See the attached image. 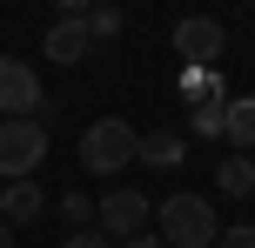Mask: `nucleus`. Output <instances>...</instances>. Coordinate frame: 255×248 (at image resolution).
<instances>
[{"label":"nucleus","instance_id":"1","mask_svg":"<svg viewBox=\"0 0 255 248\" xmlns=\"http://www.w3.org/2000/svg\"><path fill=\"white\" fill-rule=\"evenodd\" d=\"M154 215H161L154 235H161L168 248H208L215 242V201L208 195H168Z\"/></svg>","mask_w":255,"mask_h":248},{"label":"nucleus","instance_id":"2","mask_svg":"<svg viewBox=\"0 0 255 248\" xmlns=\"http://www.w3.org/2000/svg\"><path fill=\"white\" fill-rule=\"evenodd\" d=\"M134 155H141V134L128 121H94L81 134V168L88 174H121V168H134Z\"/></svg>","mask_w":255,"mask_h":248},{"label":"nucleus","instance_id":"3","mask_svg":"<svg viewBox=\"0 0 255 248\" xmlns=\"http://www.w3.org/2000/svg\"><path fill=\"white\" fill-rule=\"evenodd\" d=\"M47 161V121H0V174L7 181H34V168Z\"/></svg>","mask_w":255,"mask_h":248},{"label":"nucleus","instance_id":"4","mask_svg":"<svg viewBox=\"0 0 255 248\" xmlns=\"http://www.w3.org/2000/svg\"><path fill=\"white\" fill-rule=\"evenodd\" d=\"M148 215H154V201L141 195V188H115L108 201H94V222H101V235L108 242H134V235H148Z\"/></svg>","mask_w":255,"mask_h":248},{"label":"nucleus","instance_id":"5","mask_svg":"<svg viewBox=\"0 0 255 248\" xmlns=\"http://www.w3.org/2000/svg\"><path fill=\"white\" fill-rule=\"evenodd\" d=\"M40 114V74L27 61H0V121H34Z\"/></svg>","mask_w":255,"mask_h":248},{"label":"nucleus","instance_id":"6","mask_svg":"<svg viewBox=\"0 0 255 248\" xmlns=\"http://www.w3.org/2000/svg\"><path fill=\"white\" fill-rule=\"evenodd\" d=\"M222 47H229V34H222V20H208V13H188V20L175 27V54H181V67H215Z\"/></svg>","mask_w":255,"mask_h":248},{"label":"nucleus","instance_id":"7","mask_svg":"<svg viewBox=\"0 0 255 248\" xmlns=\"http://www.w3.org/2000/svg\"><path fill=\"white\" fill-rule=\"evenodd\" d=\"M94 54V34H88V13H61V20L47 27V61L54 67H81Z\"/></svg>","mask_w":255,"mask_h":248},{"label":"nucleus","instance_id":"8","mask_svg":"<svg viewBox=\"0 0 255 248\" xmlns=\"http://www.w3.org/2000/svg\"><path fill=\"white\" fill-rule=\"evenodd\" d=\"M40 208H47L40 181H7V188H0V228H27V222H40Z\"/></svg>","mask_w":255,"mask_h":248},{"label":"nucleus","instance_id":"9","mask_svg":"<svg viewBox=\"0 0 255 248\" xmlns=\"http://www.w3.org/2000/svg\"><path fill=\"white\" fill-rule=\"evenodd\" d=\"M215 188H222L229 201L255 195V155H222V161H215Z\"/></svg>","mask_w":255,"mask_h":248},{"label":"nucleus","instance_id":"10","mask_svg":"<svg viewBox=\"0 0 255 248\" xmlns=\"http://www.w3.org/2000/svg\"><path fill=\"white\" fill-rule=\"evenodd\" d=\"M222 121H229V87L188 107V134H202V141H222Z\"/></svg>","mask_w":255,"mask_h":248},{"label":"nucleus","instance_id":"11","mask_svg":"<svg viewBox=\"0 0 255 248\" xmlns=\"http://www.w3.org/2000/svg\"><path fill=\"white\" fill-rule=\"evenodd\" d=\"M134 161H148V168H181V134H175V128L141 134V155H134Z\"/></svg>","mask_w":255,"mask_h":248},{"label":"nucleus","instance_id":"12","mask_svg":"<svg viewBox=\"0 0 255 248\" xmlns=\"http://www.w3.org/2000/svg\"><path fill=\"white\" fill-rule=\"evenodd\" d=\"M222 141H235V155H255V101H229Z\"/></svg>","mask_w":255,"mask_h":248},{"label":"nucleus","instance_id":"13","mask_svg":"<svg viewBox=\"0 0 255 248\" xmlns=\"http://www.w3.org/2000/svg\"><path fill=\"white\" fill-rule=\"evenodd\" d=\"M61 222L74 228V235H81V228H94V201H88V195H61Z\"/></svg>","mask_w":255,"mask_h":248},{"label":"nucleus","instance_id":"14","mask_svg":"<svg viewBox=\"0 0 255 248\" xmlns=\"http://www.w3.org/2000/svg\"><path fill=\"white\" fill-rule=\"evenodd\" d=\"M88 34L94 40H115L121 34V7H88Z\"/></svg>","mask_w":255,"mask_h":248},{"label":"nucleus","instance_id":"15","mask_svg":"<svg viewBox=\"0 0 255 248\" xmlns=\"http://www.w3.org/2000/svg\"><path fill=\"white\" fill-rule=\"evenodd\" d=\"M215 248H255V228H249V222H242V228H222Z\"/></svg>","mask_w":255,"mask_h":248},{"label":"nucleus","instance_id":"16","mask_svg":"<svg viewBox=\"0 0 255 248\" xmlns=\"http://www.w3.org/2000/svg\"><path fill=\"white\" fill-rule=\"evenodd\" d=\"M61 248H115V242H108V235H101V228H81V235H67Z\"/></svg>","mask_w":255,"mask_h":248},{"label":"nucleus","instance_id":"17","mask_svg":"<svg viewBox=\"0 0 255 248\" xmlns=\"http://www.w3.org/2000/svg\"><path fill=\"white\" fill-rule=\"evenodd\" d=\"M121 248H168V242H161V235L148 228V235H134V242H121Z\"/></svg>","mask_w":255,"mask_h":248},{"label":"nucleus","instance_id":"18","mask_svg":"<svg viewBox=\"0 0 255 248\" xmlns=\"http://www.w3.org/2000/svg\"><path fill=\"white\" fill-rule=\"evenodd\" d=\"M0 248H13V228H0Z\"/></svg>","mask_w":255,"mask_h":248}]
</instances>
